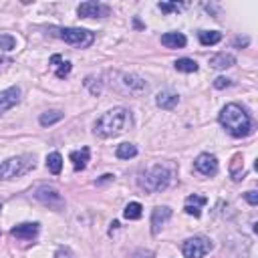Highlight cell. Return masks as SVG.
I'll use <instances>...</instances> for the list:
<instances>
[{
  "mask_svg": "<svg viewBox=\"0 0 258 258\" xmlns=\"http://www.w3.org/2000/svg\"><path fill=\"white\" fill-rule=\"evenodd\" d=\"M71 69H73V65H71L69 61H65V63L61 61V65L57 67V71H55V75H57L59 79H65V77H67V75L71 73Z\"/></svg>",
  "mask_w": 258,
  "mask_h": 258,
  "instance_id": "obj_27",
  "label": "cell"
},
{
  "mask_svg": "<svg viewBox=\"0 0 258 258\" xmlns=\"http://www.w3.org/2000/svg\"><path fill=\"white\" fill-rule=\"evenodd\" d=\"M0 210H2V202H0Z\"/></svg>",
  "mask_w": 258,
  "mask_h": 258,
  "instance_id": "obj_34",
  "label": "cell"
},
{
  "mask_svg": "<svg viewBox=\"0 0 258 258\" xmlns=\"http://www.w3.org/2000/svg\"><path fill=\"white\" fill-rule=\"evenodd\" d=\"M158 6H160L162 12H176V10L182 8V4H178V2H160Z\"/></svg>",
  "mask_w": 258,
  "mask_h": 258,
  "instance_id": "obj_28",
  "label": "cell"
},
{
  "mask_svg": "<svg viewBox=\"0 0 258 258\" xmlns=\"http://www.w3.org/2000/svg\"><path fill=\"white\" fill-rule=\"evenodd\" d=\"M129 258H153V252H149V250H135L133 254H129Z\"/></svg>",
  "mask_w": 258,
  "mask_h": 258,
  "instance_id": "obj_31",
  "label": "cell"
},
{
  "mask_svg": "<svg viewBox=\"0 0 258 258\" xmlns=\"http://www.w3.org/2000/svg\"><path fill=\"white\" fill-rule=\"evenodd\" d=\"M77 12L81 18H95V16L103 18V16H109L111 8L107 4H101V2H83V4H79Z\"/></svg>",
  "mask_w": 258,
  "mask_h": 258,
  "instance_id": "obj_8",
  "label": "cell"
},
{
  "mask_svg": "<svg viewBox=\"0 0 258 258\" xmlns=\"http://www.w3.org/2000/svg\"><path fill=\"white\" fill-rule=\"evenodd\" d=\"M248 42V38H236V44H246Z\"/></svg>",
  "mask_w": 258,
  "mask_h": 258,
  "instance_id": "obj_33",
  "label": "cell"
},
{
  "mask_svg": "<svg viewBox=\"0 0 258 258\" xmlns=\"http://www.w3.org/2000/svg\"><path fill=\"white\" fill-rule=\"evenodd\" d=\"M174 67H176V71H180V73H196V71H198V63H196L194 59H178V61L174 63Z\"/></svg>",
  "mask_w": 258,
  "mask_h": 258,
  "instance_id": "obj_25",
  "label": "cell"
},
{
  "mask_svg": "<svg viewBox=\"0 0 258 258\" xmlns=\"http://www.w3.org/2000/svg\"><path fill=\"white\" fill-rule=\"evenodd\" d=\"M34 198L38 200V202H42L44 206H48V208H63L65 206V200H63V196L55 190V188H48V186H42V188H38L36 192H34Z\"/></svg>",
  "mask_w": 258,
  "mask_h": 258,
  "instance_id": "obj_7",
  "label": "cell"
},
{
  "mask_svg": "<svg viewBox=\"0 0 258 258\" xmlns=\"http://www.w3.org/2000/svg\"><path fill=\"white\" fill-rule=\"evenodd\" d=\"M46 168H48V172L50 174H61V170H63V158H61V153H57V151H53V153H48L46 156Z\"/></svg>",
  "mask_w": 258,
  "mask_h": 258,
  "instance_id": "obj_20",
  "label": "cell"
},
{
  "mask_svg": "<svg viewBox=\"0 0 258 258\" xmlns=\"http://www.w3.org/2000/svg\"><path fill=\"white\" fill-rule=\"evenodd\" d=\"M220 125L232 135V137H246L254 131V123L246 109H242L238 103H228L218 115Z\"/></svg>",
  "mask_w": 258,
  "mask_h": 258,
  "instance_id": "obj_1",
  "label": "cell"
},
{
  "mask_svg": "<svg viewBox=\"0 0 258 258\" xmlns=\"http://www.w3.org/2000/svg\"><path fill=\"white\" fill-rule=\"evenodd\" d=\"M162 44L168 48H184L186 36L182 32H166V34H162Z\"/></svg>",
  "mask_w": 258,
  "mask_h": 258,
  "instance_id": "obj_16",
  "label": "cell"
},
{
  "mask_svg": "<svg viewBox=\"0 0 258 258\" xmlns=\"http://www.w3.org/2000/svg\"><path fill=\"white\" fill-rule=\"evenodd\" d=\"M230 85H232V81L226 79V77H218V79L214 81V87H216V89H226V87H230Z\"/></svg>",
  "mask_w": 258,
  "mask_h": 258,
  "instance_id": "obj_29",
  "label": "cell"
},
{
  "mask_svg": "<svg viewBox=\"0 0 258 258\" xmlns=\"http://www.w3.org/2000/svg\"><path fill=\"white\" fill-rule=\"evenodd\" d=\"M172 182V172L166 166H153L139 178V186L145 192H164Z\"/></svg>",
  "mask_w": 258,
  "mask_h": 258,
  "instance_id": "obj_4",
  "label": "cell"
},
{
  "mask_svg": "<svg viewBox=\"0 0 258 258\" xmlns=\"http://www.w3.org/2000/svg\"><path fill=\"white\" fill-rule=\"evenodd\" d=\"M121 85H123V91H127V93H133V95H139V93H145L147 91V83L141 79V77H137V75H121Z\"/></svg>",
  "mask_w": 258,
  "mask_h": 258,
  "instance_id": "obj_12",
  "label": "cell"
},
{
  "mask_svg": "<svg viewBox=\"0 0 258 258\" xmlns=\"http://www.w3.org/2000/svg\"><path fill=\"white\" fill-rule=\"evenodd\" d=\"M131 123V115L125 107H115L107 113H103L95 123V135L99 137H115L125 131Z\"/></svg>",
  "mask_w": 258,
  "mask_h": 258,
  "instance_id": "obj_2",
  "label": "cell"
},
{
  "mask_svg": "<svg viewBox=\"0 0 258 258\" xmlns=\"http://www.w3.org/2000/svg\"><path fill=\"white\" fill-rule=\"evenodd\" d=\"M34 156H16V158H10L6 162L0 164V180H16V178H22L26 176L28 172L34 170Z\"/></svg>",
  "mask_w": 258,
  "mask_h": 258,
  "instance_id": "obj_3",
  "label": "cell"
},
{
  "mask_svg": "<svg viewBox=\"0 0 258 258\" xmlns=\"http://www.w3.org/2000/svg\"><path fill=\"white\" fill-rule=\"evenodd\" d=\"M244 198H246V202H248L250 206H256V204H258V192H254V190L246 192V194H244Z\"/></svg>",
  "mask_w": 258,
  "mask_h": 258,
  "instance_id": "obj_30",
  "label": "cell"
},
{
  "mask_svg": "<svg viewBox=\"0 0 258 258\" xmlns=\"http://www.w3.org/2000/svg\"><path fill=\"white\" fill-rule=\"evenodd\" d=\"M230 176L234 182H240L244 176V160H242V153H236L230 162Z\"/></svg>",
  "mask_w": 258,
  "mask_h": 258,
  "instance_id": "obj_19",
  "label": "cell"
},
{
  "mask_svg": "<svg viewBox=\"0 0 258 258\" xmlns=\"http://www.w3.org/2000/svg\"><path fill=\"white\" fill-rule=\"evenodd\" d=\"M16 46V38L10 34H0V48L2 50H12Z\"/></svg>",
  "mask_w": 258,
  "mask_h": 258,
  "instance_id": "obj_26",
  "label": "cell"
},
{
  "mask_svg": "<svg viewBox=\"0 0 258 258\" xmlns=\"http://www.w3.org/2000/svg\"><path fill=\"white\" fill-rule=\"evenodd\" d=\"M208 202L204 196H198V194H194V196H188L186 198V206H184V210H186V214H190V216H194V218H200V214H202V206Z\"/></svg>",
  "mask_w": 258,
  "mask_h": 258,
  "instance_id": "obj_14",
  "label": "cell"
},
{
  "mask_svg": "<svg viewBox=\"0 0 258 258\" xmlns=\"http://www.w3.org/2000/svg\"><path fill=\"white\" fill-rule=\"evenodd\" d=\"M234 63H236V59L230 53H218L210 59V67H214V69H230V67H234Z\"/></svg>",
  "mask_w": 258,
  "mask_h": 258,
  "instance_id": "obj_18",
  "label": "cell"
},
{
  "mask_svg": "<svg viewBox=\"0 0 258 258\" xmlns=\"http://www.w3.org/2000/svg\"><path fill=\"white\" fill-rule=\"evenodd\" d=\"M115 153H117L119 160H131V158L137 156V147L133 143H121V145H117Z\"/></svg>",
  "mask_w": 258,
  "mask_h": 258,
  "instance_id": "obj_22",
  "label": "cell"
},
{
  "mask_svg": "<svg viewBox=\"0 0 258 258\" xmlns=\"http://www.w3.org/2000/svg\"><path fill=\"white\" fill-rule=\"evenodd\" d=\"M172 218V210L168 206H158V208H153L151 212V232L153 234H160V230L170 222Z\"/></svg>",
  "mask_w": 258,
  "mask_h": 258,
  "instance_id": "obj_10",
  "label": "cell"
},
{
  "mask_svg": "<svg viewBox=\"0 0 258 258\" xmlns=\"http://www.w3.org/2000/svg\"><path fill=\"white\" fill-rule=\"evenodd\" d=\"M212 250V242L204 236H194V238H188L182 246V252L186 258H204Z\"/></svg>",
  "mask_w": 258,
  "mask_h": 258,
  "instance_id": "obj_6",
  "label": "cell"
},
{
  "mask_svg": "<svg viewBox=\"0 0 258 258\" xmlns=\"http://www.w3.org/2000/svg\"><path fill=\"white\" fill-rule=\"evenodd\" d=\"M63 119V111H59V109H50V111H44L42 115H40V125H53V123H57V121H61Z\"/></svg>",
  "mask_w": 258,
  "mask_h": 258,
  "instance_id": "obj_23",
  "label": "cell"
},
{
  "mask_svg": "<svg viewBox=\"0 0 258 258\" xmlns=\"http://www.w3.org/2000/svg\"><path fill=\"white\" fill-rule=\"evenodd\" d=\"M141 214H143V208H141V204H139V202H131V204H127V206H125V210H123V216H125L127 220H139V218H141Z\"/></svg>",
  "mask_w": 258,
  "mask_h": 258,
  "instance_id": "obj_24",
  "label": "cell"
},
{
  "mask_svg": "<svg viewBox=\"0 0 258 258\" xmlns=\"http://www.w3.org/2000/svg\"><path fill=\"white\" fill-rule=\"evenodd\" d=\"M10 234L16 238V240H32L36 234H38V224L36 222H24V224H18L10 230Z\"/></svg>",
  "mask_w": 258,
  "mask_h": 258,
  "instance_id": "obj_13",
  "label": "cell"
},
{
  "mask_svg": "<svg viewBox=\"0 0 258 258\" xmlns=\"http://www.w3.org/2000/svg\"><path fill=\"white\" fill-rule=\"evenodd\" d=\"M89 158H91V151H89V147H83V149H79V151H73V153H71V162H73V168H75L77 172L85 170V168H87V162H89Z\"/></svg>",
  "mask_w": 258,
  "mask_h": 258,
  "instance_id": "obj_17",
  "label": "cell"
},
{
  "mask_svg": "<svg viewBox=\"0 0 258 258\" xmlns=\"http://www.w3.org/2000/svg\"><path fill=\"white\" fill-rule=\"evenodd\" d=\"M50 30H53V34L59 36L61 40H65L73 46H81V48L91 46L95 40L93 32H89L85 28H50Z\"/></svg>",
  "mask_w": 258,
  "mask_h": 258,
  "instance_id": "obj_5",
  "label": "cell"
},
{
  "mask_svg": "<svg viewBox=\"0 0 258 258\" xmlns=\"http://www.w3.org/2000/svg\"><path fill=\"white\" fill-rule=\"evenodd\" d=\"M194 168L202 176H214L218 172V160L212 156V153H200L194 162Z\"/></svg>",
  "mask_w": 258,
  "mask_h": 258,
  "instance_id": "obj_9",
  "label": "cell"
},
{
  "mask_svg": "<svg viewBox=\"0 0 258 258\" xmlns=\"http://www.w3.org/2000/svg\"><path fill=\"white\" fill-rule=\"evenodd\" d=\"M156 103H158V107H162V109H174L178 103H180V97H178V93L162 91V93L156 97Z\"/></svg>",
  "mask_w": 258,
  "mask_h": 258,
  "instance_id": "obj_15",
  "label": "cell"
},
{
  "mask_svg": "<svg viewBox=\"0 0 258 258\" xmlns=\"http://www.w3.org/2000/svg\"><path fill=\"white\" fill-rule=\"evenodd\" d=\"M198 36L204 46H210V44H216L222 40V32H218V30H200Z\"/></svg>",
  "mask_w": 258,
  "mask_h": 258,
  "instance_id": "obj_21",
  "label": "cell"
},
{
  "mask_svg": "<svg viewBox=\"0 0 258 258\" xmlns=\"http://www.w3.org/2000/svg\"><path fill=\"white\" fill-rule=\"evenodd\" d=\"M61 61H63V59H61V55H53V59H50V65H53V67L57 69V67L61 65Z\"/></svg>",
  "mask_w": 258,
  "mask_h": 258,
  "instance_id": "obj_32",
  "label": "cell"
},
{
  "mask_svg": "<svg viewBox=\"0 0 258 258\" xmlns=\"http://www.w3.org/2000/svg\"><path fill=\"white\" fill-rule=\"evenodd\" d=\"M20 101V89L18 87H10L6 91H0V115L6 113L8 109H12L14 105H18Z\"/></svg>",
  "mask_w": 258,
  "mask_h": 258,
  "instance_id": "obj_11",
  "label": "cell"
}]
</instances>
